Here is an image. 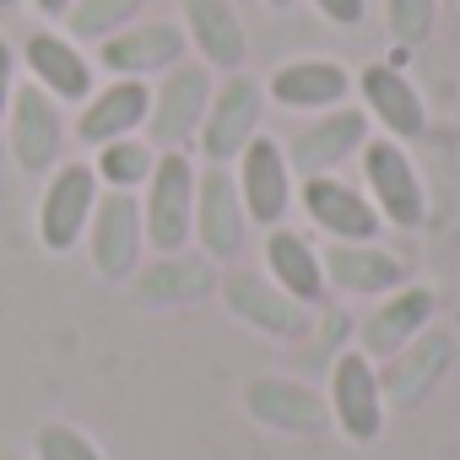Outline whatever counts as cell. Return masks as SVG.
<instances>
[{
	"mask_svg": "<svg viewBox=\"0 0 460 460\" xmlns=\"http://www.w3.org/2000/svg\"><path fill=\"white\" fill-rule=\"evenodd\" d=\"M449 363H455V336L428 325L417 341H406L395 358H385V368H379L385 406H390V401H395V406H422V401L438 390V379L449 374Z\"/></svg>",
	"mask_w": 460,
	"mask_h": 460,
	"instance_id": "cell-15",
	"label": "cell"
},
{
	"mask_svg": "<svg viewBox=\"0 0 460 460\" xmlns=\"http://www.w3.org/2000/svg\"><path fill=\"white\" fill-rule=\"evenodd\" d=\"M266 6H271V12H288V6H293V0H266Z\"/></svg>",
	"mask_w": 460,
	"mask_h": 460,
	"instance_id": "cell-33",
	"label": "cell"
},
{
	"mask_svg": "<svg viewBox=\"0 0 460 460\" xmlns=\"http://www.w3.org/2000/svg\"><path fill=\"white\" fill-rule=\"evenodd\" d=\"M141 190H146L141 200L146 250L184 255V244L195 239V163L184 152H157V168Z\"/></svg>",
	"mask_w": 460,
	"mask_h": 460,
	"instance_id": "cell-2",
	"label": "cell"
},
{
	"mask_svg": "<svg viewBox=\"0 0 460 460\" xmlns=\"http://www.w3.org/2000/svg\"><path fill=\"white\" fill-rule=\"evenodd\" d=\"M336 428L352 444H374L385 433V390H379V368L363 352H341L331 368V395H325Z\"/></svg>",
	"mask_w": 460,
	"mask_h": 460,
	"instance_id": "cell-9",
	"label": "cell"
},
{
	"mask_svg": "<svg viewBox=\"0 0 460 460\" xmlns=\"http://www.w3.org/2000/svg\"><path fill=\"white\" fill-rule=\"evenodd\" d=\"M6 136H12V157H17L22 173H49V168H60L66 119H60V103H55L49 93H39L33 82L17 87L12 114H6Z\"/></svg>",
	"mask_w": 460,
	"mask_h": 460,
	"instance_id": "cell-12",
	"label": "cell"
},
{
	"mask_svg": "<svg viewBox=\"0 0 460 460\" xmlns=\"http://www.w3.org/2000/svg\"><path fill=\"white\" fill-rule=\"evenodd\" d=\"M152 114V82H130V76H109L103 87H93V98L76 114V136L87 146H109L119 136L146 130Z\"/></svg>",
	"mask_w": 460,
	"mask_h": 460,
	"instance_id": "cell-16",
	"label": "cell"
},
{
	"mask_svg": "<svg viewBox=\"0 0 460 460\" xmlns=\"http://www.w3.org/2000/svg\"><path fill=\"white\" fill-rule=\"evenodd\" d=\"M141 12H146V0H76L60 22H66V39L98 49L103 39H114V33H125L130 22H141Z\"/></svg>",
	"mask_w": 460,
	"mask_h": 460,
	"instance_id": "cell-26",
	"label": "cell"
},
{
	"mask_svg": "<svg viewBox=\"0 0 460 460\" xmlns=\"http://www.w3.org/2000/svg\"><path fill=\"white\" fill-rule=\"evenodd\" d=\"M211 288H217V266L206 255H157L152 266L136 271V298L146 309H173V304L211 298Z\"/></svg>",
	"mask_w": 460,
	"mask_h": 460,
	"instance_id": "cell-24",
	"label": "cell"
},
{
	"mask_svg": "<svg viewBox=\"0 0 460 460\" xmlns=\"http://www.w3.org/2000/svg\"><path fill=\"white\" fill-rule=\"evenodd\" d=\"M93 239V266L103 282H130L141 271V250H146V227H141V200L130 190H109L98 195V211L87 222Z\"/></svg>",
	"mask_w": 460,
	"mask_h": 460,
	"instance_id": "cell-6",
	"label": "cell"
},
{
	"mask_svg": "<svg viewBox=\"0 0 460 460\" xmlns=\"http://www.w3.org/2000/svg\"><path fill=\"white\" fill-rule=\"evenodd\" d=\"M12 6H17V0H0V12H12Z\"/></svg>",
	"mask_w": 460,
	"mask_h": 460,
	"instance_id": "cell-34",
	"label": "cell"
},
{
	"mask_svg": "<svg viewBox=\"0 0 460 460\" xmlns=\"http://www.w3.org/2000/svg\"><path fill=\"white\" fill-rule=\"evenodd\" d=\"M363 195L374 200V211H379V222L385 227H422L428 222V190H422V179H417V163L406 157V146L401 141H363Z\"/></svg>",
	"mask_w": 460,
	"mask_h": 460,
	"instance_id": "cell-3",
	"label": "cell"
},
{
	"mask_svg": "<svg viewBox=\"0 0 460 460\" xmlns=\"http://www.w3.org/2000/svg\"><path fill=\"white\" fill-rule=\"evenodd\" d=\"M433 314H438V293L433 288H395V293H385V304L363 320V358H395L406 341H417L428 325H433Z\"/></svg>",
	"mask_w": 460,
	"mask_h": 460,
	"instance_id": "cell-20",
	"label": "cell"
},
{
	"mask_svg": "<svg viewBox=\"0 0 460 460\" xmlns=\"http://www.w3.org/2000/svg\"><path fill=\"white\" fill-rule=\"evenodd\" d=\"M33 6H39V12H44L49 22H60V17H66V12L76 6V0H33Z\"/></svg>",
	"mask_w": 460,
	"mask_h": 460,
	"instance_id": "cell-32",
	"label": "cell"
},
{
	"mask_svg": "<svg viewBox=\"0 0 460 460\" xmlns=\"http://www.w3.org/2000/svg\"><path fill=\"white\" fill-rule=\"evenodd\" d=\"M211 93H217V76L206 60H179L157 76L152 87V114H146V141L157 152H184L195 136H200V119L211 109Z\"/></svg>",
	"mask_w": 460,
	"mask_h": 460,
	"instance_id": "cell-1",
	"label": "cell"
},
{
	"mask_svg": "<svg viewBox=\"0 0 460 460\" xmlns=\"http://www.w3.org/2000/svg\"><path fill=\"white\" fill-rule=\"evenodd\" d=\"M12 98H17V49L0 39V125L12 114Z\"/></svg>",
	"mask_w": 460,
	"mask_h": 460,
	"instance_id": "cell-31",
	"label": "cell"
},
{
	"mask_svg": "<svg viewBox=\"0 0 460 460\" xmlns=\"http://www.w3.org/2000/svg\"><path fill=\"white\" fill-rule=\"evenodd\" d=\"M261 109H266V87L234 71V76L211 93V109H206V119H200V136H195L200 157L234 168L239 152L261 136Z\"/></svg>",
	"mask_w": 460,
	"mask_h": 460,
	"instance_id": "cell-5",
	"label": "cell"
},
{
	"mask_svg": "<svg viewBox=\"0 0 460 460\" xmlns=\"http://www.w3.org/2000/svg\"><path fill=\"white\" fill-rule=\"evenodd\" d=\"M433 22H438V0H385V33H390L401 49L428 44Z\"/></svg>",
	"mask_w": 460,
	"mask_h": 460,
	"instance_id": "cell-28",
	"label": "cell"
},
{
	"mask_svg": "<svg viewBox=\"0 0 460 460\" xmlns=\"http://www.w3.org/2000/svg\"><path fill=\"white\" fill-rule=\"evenodd\" d=\"M358 93H363L368 125H379L390 141H417V136L428 130V103H422V93L411 87L406 71H395V66H368V71L358 76Z\"/></svg>",
	"mask_w": 460,
	"mask_h": 460,
	"instance_id": "cell-17",
	"label": "cell"
},
{
	"mask_svg": "<svg viewBox=\"0 0 460 460\" xmlns=\"http://www.w3.org/2000/svg\"><path fill=\"white\" fill-rule=\"evenodd\" d=\"M266 93H271L277 109H293V114H325V109H341V103L352 98V76H347V66H336V60L304 55V60L277 66V76H271Z\"/></svg>",
	"mask_w": 460,
	"mask_h": 460,
	"instance_id": "cell-19",
	"label": "cell"
},
{
	"mask_svg": "<svg viewBox=\"0 0 460 460\" xmlns=\"http://www.w3.org/2000/svg\"><path fill=\"white\" fill-rule=\"evenodd\" d=\"M152 168H157V146H152L146 136H119V141L98 146V163H93L98 184H109V190H130V195H136V184L152 179Z\"/></svg>",
	"mask_w": 460,
	"mask_h": 460,
	"instance_id": "cell-27",
	"label": "cell"
},
{
	"mask_svg": "<svg viewBox=\"0 0 460 460\" xmlns=\"http://www.w3.org/2000/svg\"><path fill=\"white\" fill-rule=\"evenodd\" d=\"M314 12H320L325 22H336V28H363L368 0H314Z\"/></svg>",
	"mask_w": 460,
	"mask_h": 460,
	"instance_id": "cell-30",
	"label": "cell"
},
{
	"mask_svg": "<svg viewBox=\"0 0 460 460\" xmlns=\"http://www.w3.org/2000/svg\"><path fill=\"white\" fill-rule=\"evenodd\" d=\"M190 55V39H184V28L179 22H130L125 33H114V39H103L98 44V66L109 71V76H130V82H146V76H163L168 66H179Z\"/></svg>",
	"mask_w": 460,
	"mask_h": 460,
	"instance_id": "cell-10",
	"label": "cell"
},
{
	"mask_svg": "<svg viewBox=\"0 0 460 460\" xmlns=\"http://www.w3.org/2000/svg\"><path fill=\"white\" fill-rule=\"evenodd\" d=\"M363 141H368V114L352 109V103H341V109H325L320 119H309L293 136V146H282V152H288V168L293 173L320 179V173H336L347 157H358Z\"/></svg>",
	"mask_w": 460,
	"mask_h": 460,
	"instance_id": "cell-11",
	"label": "cell"
},
{
	"mask_svg": "<svg viewBox=\"0 0 460 460\" xmlns=\"http://www.w3.org/2000/svg\"><path fill=\"white\" fill-rule=\"evenodd\" d=\"M98 173L93 163H60L44 184V200H39V244L49 255H71L82 239H87V222L98 211Z\"/></svg>",
	"mask_w": 460,
	"mask_h": 460,
	"instance_id": "cell-4",
	"label": "cell"
},
{
	"mask_svg": "<svg viewBox=\"0 0 460 460\" xmlns=\"http://www.w3.org/2000/svg\"><path fill=\"white\" fill-rule=\"evenodd\" d=\"M33 449H39V460H103V449L87 433H76L71 422H44Z\"/></svg>",
	"mask_w": 460,
	"mask_h": 460,
	"instance_id": "cell-29",
	"label": "cell"
},
{
	"mask_svg": "<svg viewBox=\"0 0 460 460\" xmlns=\"http://www.w3.org/2000/svg\"><path fill=\"white\" fill-rule=\"evenodd\" d=\"M244 200H239V179L234 168L206 163L195 168V239L206 250V261H234L244 250Z\"/></svg>",
	"mask_w": 460,
	"mask_h": 460,
	"instance_id": "cell-7",
	"label": "cell"
},
{
	"mask_svg": "<svg viewBox=\"0 0 460 460\" xmlns=\"http://www.w3.org/2000/svg\"><path fill=\"white\" fill-rule=\"evenodd\" d=\"M184 39L217 71H239L250 60V33L234 12V0H184Z\"/></svg>",
	"mask_w": 460,
	"mask_h": 460,
	"instance_id": "cell-23",
	"label": "cell"
},
{
	"mask_svg": "<svg viewBox=\"0 0 460 460\" xmlns=\"http://www.w3.org/2000/svg\"><path fill=\"white\" fill-rule=\"evenodd\" d=\"M244 411L261 422V428H277V433H320L331 422V406L320 390L298 385V379H250L244 385Z\"/></svg>",
	"mask_w": 460,
	"mask_h": 460,
	"instance_id": "cell-21",
	"label": "cell"
},
{
	"mask_svg": "<svg viewBox=\"0 0 460 460\" xmlns=\"http://www.w3.org/2000/svg\"><path fill=\"white\" fill-rule=\"evenodd\" d=\"M298 206L309 211V222L320 227V234H331V244H374L385 234V222L374 211V200L336 179V173H320V179H304L298 184Z\"/></svg>",
	"mask_w": 460,
	"mask_h": 460,
	"instance_id": "cell-8",
	"label": "cell"
},
{
	"mask_svg": "<svg viewBox=\"0 0 460 460\" xmlns=\"http://www.w3.org/2000/svg\"><path fill=\"white\" fill-rule=\"evenodd\" d=\"M222 304L234 309L250 331L277 336V341H298L309 331V309L298 298H288L266 271H234L222 282Z\"/></svg>",
	"mask_w": 460,
	"mask_h": 460,
	"instance_id": "cell-14",
	"label": "cell"
},
{
	"mask_svg": "<svg viewBox=\"0 0 460 460\" xmlns=\"http://www.w3.org/2000/svg\"><path fill=\"white\" fill-rule=\"evenodd\" d=\"M22 60L33 71V87L49 93L55 103H87L93 98V55H82L76 39L44 28L22 44Z\"/></svg>",
	"mask_w": 460,
	"mask_h": 460,
	"instance_id": "cell-18",
	"label": "cell"
},
{
	"mask_svg": "<svg viewBox=\"0 0 460 460\" xmlns=\"http://www.w3.org/2000/svg\"><path fill=\"white\" fill-rule=\"evenodd\" d=\"M239 200H244V217L261 222V227H282L288 206H293V168H288V152L271 141V136H255L244 152H239Z\"/></svg>",
	"mask_w": 460,
	"mask_h": 460,
	"instance_id": "cell-13",
	"label": "cell"
},
{
	"mask_svg": "<svg viewBox=\"0 0 460 460\" xmlns=\"http://www.w3.org/2000/svg\"><path fill=\"white\" fill-rule=\"evenodd\" d=\"M320 266H325V288L352 293V298H385L406 288V266L379 244H331Z\"/></svg>",
	"mask_w": 460,
	"mask_h": 460,
	"instance_id": "cell-22",
	"label": "cell"
},
{
	"mask_svg": "<svg viewBox=\"0 0 460 460\" xmlns=\"http://www.w3.org/2000/svg\"><path fill=\"white\" fill-rule=\"evenodd\" d=\"M266 277H271L288 298H298L304 309H314V304L325 298L320 250H314L304 234H293V227H271V239H266Z\"/></svg>",
	"mask_w": 460,
	"mask_h": 460,
	"instance_id": "cell-25",
	"label": "cell"
}]
</instances>
